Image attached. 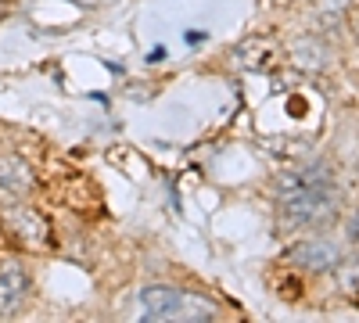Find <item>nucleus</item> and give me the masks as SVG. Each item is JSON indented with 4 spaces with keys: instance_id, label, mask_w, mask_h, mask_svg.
I'll use <instances>...</instances> for the list:
<instances>
[{
    "instance_id": "nucleus-1",
    "label": "nucleus",
    "mask_w": 359,
    "mask_h": 323,
    "mask_svg": "<svg viewBox=\"0 0 359 323\" xmlns=\"http://www.w3.org/2000/svg\"><path fill=\"white\" fill-rule=\"evenodd\" d=\"M277 230L280 233H316L334 226L341 216V187L338 176H327L316 184H302L287 194H277Z\"/></svg>"
},
{
    "instance_id": "nucleus-2",
    "label": "nucleus",
    "mask_w": 359,
    "mask_h": 323,
    "mask_svg": "<svg viewBox=\"0 0 359 323\" xmlns=\"http://www.w3.org/2000/svg\"><path fill=\"white\" fill-rule=\"evenodd\" d=\"M140 309L151 319H212L219 309L212 302H205L201 295H191V291H180L172 284H144L137 291Z\"/></svg>"
},
{
    "instance_id": "nucleus-3",
    "label": "nucleus",
    "mask_w": 359,
    "mask_h": 323,
    "mask_svg": "<svg viewBox=\"0 0 359 323\" xmlns=\"http://www.w3.org/2000/svg\"><path fill=\"white\" fill-rule=\"evenodd\" d=\"M345 259L341 245L331 241V238H323V233H309V238H298L294 245L284 248V262L294 270H302V273H334L338 270V262Z\"/></svg>"
},
{
    "instance_id": "nucleus-4",
    "label": "nucleus",
    "mask_w": 359,
    "mask_h": 323,
    "mask_svg": "<svg viewBox=\"0 0 359 323\" xmlns=\"http://www.w3.org/2000/svg\"><path fill=\"white\" fill-rule=\"evenodd\" d=\"M0 223L8 226V233L29 248H43L47 245V223L43 216L33 209V205H25V198H4V209H0Z\"/></svg>"
},
{
    "instance_id": "nucleus-5",
    "label": "nucleus",
    "mask_w": 359,
    "mask_h": 323,
    "mask_svg": "<svg viewBox=\"0 0 359 323\" xmlns=\"http://www.w3.org/2000/svg\"><path fill=\"white\" fill-rule=\"evenodd\" d=\"M29 291H33V280H29V270L18 259H4L0 262V316H18L29 302Z\"/></svg>"
},
{
    "instance_id": "nucleus-6",
    "label": "nucleus",
    "mask_w": 359,
    "mask_h": 323,
    "mask_svg": "<svg viewBox=\"0 0 359 323\" xmlns=\"http://www.w3.org/2000/svg\"><path fill=\"white\" fill-rule=\"evenodd\" d=\"M33 187H36L33 169L22 158H15V155L0 158V198H29Z\"/></svg>"
},
{
    "instance_id": "nucleus-7",
    "label": "nucleus",
    "mask_w": 359,
    "mask_h": 323,
    "mask_svg": "<svg viewBox=\"0 0 359 323\" xmlns=\"http://www.w3.org/2000/svg\"><path fill=\"white\" fill-rule=\"evenodd\" d=\"M291 57L309 72H323L327 65H331V47H327V40L320 33H306V36H298L291 43Z\"/></svg>"
},
{
    "instance_id": "nucleus-8",
    "label": "nucleus",
    "mask_w": 359,
    "mask_h": 323,
    "mask_svg": "<svg viewBox=\"0 0 359 323\" xmlns=\"http://www.w3.org/2000/svg\"><path fill=\"white\" fill-rule=\"evenodd\" d=\"M348 11H352V0H316V25L338 29V25H345Z\"/></svg>"
},
{
    "instance_id": "nucleus-9",
    "label": "nucleus",
    "mask_w": 359,
    "mask_h": 323,
    "mask_svg": "<svg viewBox=\"0 0 359 323\" xmlns=\"http://www.w3.org/2000/svg\"><path fill=\"white\" fill-rule=\"evenodd\" d=\"M345 241L352 248H359V205H352L348 216H345Z\"/></svg>"
},
{
    "instance_id": "nucleus-10",
    "label": "nucleus",
    "mask_w": 359,
    "mask_h": 323,
    "mask_svg": "<svg viewBox=\"0 0 359 323\" xmlns=\"http://www.w3.org/2000/svg\"><path fill=\"white\" fill-rule=\"evenodd\" d=\"M352 33H355V40H359V11H355V18H352Z\"/></svg>"
},
{
    "instance_id": "nucleus-11",
    "label": "nucleus",
    "mask_w": 359,
    "mask_h": 323,
    "mask_svg": "<svg viewBox=\"0 0 359 323\" xmlns=\"http://www.w3.org/2000/svg\"><path fill=\"white\" fill-rule=\"evenodd\" d=\"M355 184H359V165H355Z\"/></svg>"
}]
</instances>
